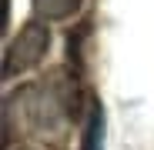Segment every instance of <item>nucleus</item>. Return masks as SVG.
Returning a JSON list of instances; mask_svg holds the SVG:
<instances>
[{"mask_svg":"<svg viewBox=\"0 0 154 150\" xmlns=\"http://www.w3.org/2000/svg\"><path fill=\"white\" fill-rule=\"evenodd\" d=\"M47 47H50V34L44 27V20H34L27 23L17 40L7 47V60H4V77H14V73H23V70H30L44 60L47 54Z\"/></svg>","mask_w":154,"mask_h":150,"instance_id":"1","label":"nucleus"},{"mask_svg":"<svg viewBox=\"0 0 154 150\" xmlns=\"http://www.w3.org/2000/svg\"><path fill=\"white\" fill-rule=\"evenodd\" d=\"M34 10L40 20H67L81 10V0H34Z\"/></svg>","mask_w":154,"mask_h":150,"instance_id":"2","label":"nucleus"},{"mask_svg":"<svg viewBox=\"0 0 154 150\" xmlns=\"http://www.w3.org/2000/svg\"><path fill=\"white\" fill-rule=\"evenodd\" d=\"M84 150H104V110H100V104H91L87 130H84Z\"/></svg>","mask_w":154,"mask_h":150,"instance_id":"3","label":"nucleus"}]
</instances>
